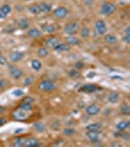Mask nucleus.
Segmentation results:
<instances>
[{"label": "nucleus", "mask_w": 130, "mask_h": 147, "mask_svg": "<svg viewBox=\"0 0 130 147\" xmlns=\"http://www.w3.org/2000/svg\"><path fill=\"white\" fill-rule=\"evenodd\" d=\"M54 50L57 51V52H64V51H68L70 50V45L68 44L67 42H60L56 47H54Z\"/></svg>", "instance_id": "dca6fc26"}, {"label": "nucleus", "mask_w": 130, "mask_h": 147, "mask_svg": "<svg viewBox=\"0 0 130 147\" xmlns=\"http://www.w3.org/2000/svg\"><path fill=\"white\" fill-rule=\"evenodd\" d=\"M28 11H29L31 14H34V15H38V14L41 13L38 4H34V5H30L29 7H28Z\"/></svg>", "instance_id": "5701e85b"}, {"label": "nucleus", "mask_w": 130, "mask_h": 147, "mask_svg": "<svg viewBox=\"0 0 130 147\" xmlns=\"http://www.w3.org/2000/svg\"><path fill=\"white\" fill-rule=\"evenodd\" d=\"M101 127H102V125H101V124H99V123H94V124L86 125L87 130H99Z\"/></svg>", "instance_id": "a878e982"}, {"label": "nucleus", "mask_w": 130, "mask_h": 147, "mask_svg": "<svg viewBox=\"0 0 130 147\" xmlns=\"http://www.w3.org/2000/svg\"><path fill=\"white\" fill-rule=\"evenodd\" d=\"M37 54H38L39 57H41V58H44V57L48 56L49 51H48V49H47V47H41V48L38 49V52H37Z\"/></svg>", "instance_id": "cd10ccee"}, {"label": "nucleus", "mask_w": 130, "mask_h": 147, "mask_svg": "<svg viewBox=\"0 0 130 147\" xmlns=\"http://www.w3.org/2000/svg\"><path fill=\"white\" fill-rule=\"evenodd\" d=\"M117 11V6L111 2H105L101 7V13L105 16H110Z\"/></svg>", "instance_id": "20e7f679"}, {"label": "nucleus", "mask_w": 130, "mask_h": 147, "mask_svg": "<svg viewBox=\"0 0 130 147\" xmlns=\"http://www.w3.org/2000/svg\"><path fill=\"white\" fill-rule=\"evenodd\" d=\"M20 131H23V129H17V130H16V134H17V132H20Z\"/></svg>", "instance_id": "a18cd8bd"}, {"label": "nucleus", "mask_w": 130, "mask_h": 147, "mask_svg": "<svg viewBox=\"0 0 130 147\" xmlns=\"http://www.w3.org/2000/svg\"><path fill=\"white\" fill-rule=\"evenodd\" d=\"M60 42H61V40L59 37L52 36V37H49V38L46 39L45 45L47 47H50V48H54V47H56L59 43H60Z\"/></svg>", "instance_id": "f8f14e48"}, {"label": "nucleus", "mask_w": 130, "mask_h": 147, "mask_svg": "<svg viewBox=\"0 0 130 147\" xmlns=\"http://www.w3.org/2000/svg\"><path fill=\"white\" fill-rule=\"evenodd\" d=\"M4 111H5V108L2 107V106H0V114H2V113L4 112Z\"/></svg>", "instance_id": "c03bdc74"}, {"label": "nucleus", "mask_w": 130, "mask_h": 147, "mask_svg": "<svg viewBox=\"0 0 130 147\" xmlns=\"http://www.w3.org/2000/svg\"><path fill=\"white\" fill-rule=\"evenodd\" d=\"M7 15H5V14L2 12V10L0 9V20H4V19H6Z\"/></svg>", "instance_id": "79ce46f5"}, {"label": "nucleus", "mask_w": 130, "mask_h": 147, "mask_svg": "<svg viewBox=\"0 0 130 147\" xmlns=\"http://www.w3.org/2000/svg\"><path fill=\"white\" fill-rule=\"evenodd\" d=\"M27 1H28V0H27Z\"/></svg>", "instance_id": "49530a36"}, {"label": "nucleus", "mask_w": 130, "mask_h": 147, "mask_svg": "<svg viewBox=\"0 0 130 147\" xmlns=\"http://www.w3.org/2000/svg\"><path fill=\"white\" fill-rule=\"evenodd\" d=\"M17 25H18L19 28H21V30H27V28H29V26H30V23H29V21H28L27 19L21 18V19H19V20H18Z\"/></svg>", "instance_id": "ddd939ff"}, {"label": "nucleus", "mask_w": 130, "mask_h": 147, "mask_svg": "<svg viewBox=\"0 0 130 147\" xmlns=\"http://www.w3.org/2000/svg\"><path fill=\"white\" fill-rule=\"evenodd\" d=\"M34 129L37 130V131L41 132V131H44L46 129L45 127V124H43V123H35L34 124Z\"/></svg>", "instance_id": "c756f323"}, {"label": "nucleus", "mask_w": 130, "mask_h": 147, "mask_svg": "<svg viewBox=\"0 0 130 147\" xmlns=\"http://www.w3.org/2000/svg\"><path fill=\"white\" fill-rule=\"evenodd\" d=\"M120 113L122 115H125V116H129L130 115V107L127 104H123V105L120 107Z\"/></svg>", "instance_id": "c85d7f7f"}, {"label": "nucleus", "mask_w": 130, "mask_h": 147, "mask_svg": "<svg viewBox=\"0 0 130 147\" xmlns=\"http://www.w3.org/2000/svg\"><path fill=\"white\" fill-rule=\"evenodd\" d=\"M41 145L40 141L38 139L34 138V137H30V138H27L25 140V143H23V146L25 147H38Z\"/></svg>", "instance_id": "9b49d317"}, {"label": "nucleus", "mask_w": 130, "mask_h": 147, "mask_svg": "<svg viewBox=\"0 0 130 147\" xmlns=\"http://www.w3.org/2000/svg\"><path fill=\"white\" fill-rule=\"evenodd\" d=\"M53 14H54V16H55L56 18L64 19V18L67 17V15H68V9L66 8V7L59 6L53 11Z\"/></svg>", "instance_id": "0eeeda50"}, {"label": "nucleus", "mask_w": 130, "mask_h": 147, "mask_svg": "<svg viewBox=\"0 0 130 147\" xmlns=\"http://www.w3.org/2000/svg\"><path fill=\"white\" fill-rule=\"evenodd\" d=\"M0 9L2 10V12H3L5 15L8 16L9 14L11 13V11H12V8H11V6L10 5H8V4H4V5H2L1 7H0Z\"/></svg>", "instance_id": "7c9ffc66"}, {"label": "nucleus", "mask_w": 130, "mask_h": 147, "mask_svg": "<svg viewBox=\"0 0 130 147\" xmlns=\"http://www.w3.org/2000/svg\"><path fill=\"white\" fill-rule=\"evenodd\" d=\"M87 6H92L95 2V0H82Z\"/></svg>", "instance_id": "58836bf2"}, {"label": "nucleus", "mask_w": 130, "mask_h": 147, "mask_svg": "<svg viewBox=\"0 0 130 147\" xmlns=\"http://www.w3.org/2000/svg\"><path fill=\"white\" fill-rule=\"evenodd\" d=\"M122 40H123L125 43H129L130 42V34H125L123 36V38H122Z\"/></svg>", "instance_id": "ea45409f"}, {"label": "nucleus", "mask_w": 130, "mask_h": 147, "mask_svg": "<svg viewBox=\"0 0 130 147\" xmlns=\"http://www.w3.org/2000/svg\"><path fill=\"white\" fill-rule=\"evenodd\" d=\"M79 30V24L77 22H70L64 28V32L68 35H74L78 32Z\"/></svg>", "instance_id": "f03ea898"}, {"label": "nucleus", "mask_w": 130, "mask_h": 147, "mask_svg": "<svg viewBox=\"0 0 130 147\" xmlns=\"http://www.w3.org/2000/svg\"><path fill=\"white\" fill-rule=\"evenodd\" d=\"M7 85H8V80H4V79H0V89L5 88Z\"/></svg>", "instance_id": "c9c22d12"}, {"label": "nucleus", "mask_w": 130, "mask_h": 147, "mask_svg": "<svg viewBox=\"0 0 130 147\" xmlns=\"http://www.w3.org/2000/svg\"><path fill=\"white\" fill-rule=\"evenodd\" d=\"M105 42H107L109 44H115L117 41H119V39H117V37L115 36V34H107L105 36Z\"/></svg>", "instance_id": "6ab92c4d"}, {"label": "nucleus", "mask_w": 130, "mask_h": 147, "mask_svg": "<svg viewBox=\"0 0 130 147\" xmlns=\"http://www.w3.org/2000/svg\"><path fill=\"white\" fill-rule=\"evenodd\" d=\"M75 69L76 70H80V69H82L84 67V63L82 62V61H78V62H76L75 63Z\"/></svg>", "instance_id": "4c0bfd02"}, {"label": "nucleus", "mask_w": 130, "mask_h": 147, "mask_svg": "<svg viewBox=\"0 0 130 147\" xmlns=\"http://www.w3.org/2000/svg\"><path fill=\"white\" fill-rule=\"evenodd\" d=\"M12 94L16 97H21V96H23V91L21 90V89H15V90H13V92H12Z\"/></svg>", "instance_id": "f704fd0d"}, {"label": "nucleus", "mask_w": 130, "mask_h": 147, "mask_svg": "<svg viewBox=\"0 0 130 147\" xmlns=\"http://www.w3.org/2000/svg\"><path fill=\"white\" fill-rule=\"evenodd\" d=\"M9 74H10L11 77L15 80H20L23 76V71L21 70L20 68H18L17 66H13V65L9 66Z\"/></svg>", "instance_id": "423d86ee"}, {"label": "nucleus", "mask_w": 130, "mask_h": 147, "mask_svg": "<svg viewBox=\"0 0 130 147\" xmlns=\"http://www.w3.org/2000/svg\"><path fill=\"white\" fill-rule=\"evenodd\" d=\"M34 82V77H31V76H29V77H27L25 79V82H23V84L25 85V86H29L30 84Z\"/></svg>", "instance_id": "72a5a7b5"}, {"label": "nucleus", "mask_w": 130, "mask_h": 147, "mask_svg": "<svg viewBox=\"0 0 130 147\" xmlns=\"http://www.w3.org/2000/svg\"><path fill=\"white\" fill-rule=\"evenodd\" d=\"M25 57V53L23 52H21V51H14L12 52L9 56V59L12 63H17V62H20L22 61Z\"/></svg>", "instance_id": "1a4fd4ad"}, {"label": "nucleus", "mask_w": 130, "mask_h": 147, "mask_svg": "<svg viewBox=\"0 0 130 147\" xmlns=\"http://www.w3.org/2000/svg\"><path fill=\"white\" fill-rule=\"evenodd\" d=\"M7 64V58L5 56H3L2 54H0V66H4Z\"/></svg>", "instance_id": "e433bc0d"}, {"label": "nucleus", "mask_w": 130, "mask_h": 147, "mask_svg": "<svg viewBox=\"0 0 130 147\" xmlns=\"http://www.w3.org/2000/svg\"><path fill=\"white\" fill-rule=\"evenodd\" d=\"M39 87L42 91L44 92H50V91H53L56 89L57 85L54 82H52L50 80H44L40 82L39 84Z\"/></svg>", "instance_id": "7ed1b4c3"}, {"label": "nucleus", "mask_w": 130, "mask_h": 147, "mask_svg": "<svg viewBox=\"0 0 130 147\" xmlns=\"http://www.w3.org/2000/svg\"><path fill=\"white\" fill-rule=\"evenodd\" d=\"M108 100L110 103H117L119 100V92H112L108 96Z\"/></svg>", "instance_id": "412c9836"}, {"label": "nucleus", "mask_w": 130, "mask_h": 147, "mask_svg": "<svg viewBox=\"0 0 130 147\" xmlns=\"http://www.w3.org/2000/svg\"><path fill=\"white\" fill-rule=\"evenodd\" d=\"M25 138L23 137H17L13 140V145L16 146V147H21V146H23V143H25Z\"/></svg>", "instance_id": "b1692460"}, {"label": "nucleus", "mask_w": 130, "mask_h": 147, "mask_svg": "<svg viewBox=\"0 0 130 147\" xmlns=\"http://www.w3.org/2000/svg\"><path fill=\"white\" fill-rule=\"evenodd\" d=\"M100 136L101 132L99 130H88V132L86 134L87 138L89 139L91 142H99L100 141Z\"/></svg>", "instance_id": "6e6552de"}, {"label": "nucleus", "mask_w": 130, "mask_h": 147, "mask_svg": "<svg viewBox=\"0 0 130 147\" xmlns=\"http://www.w3.org/2000/svg\"><path fill=\"white\" fill-rule=\"evenodd\" d=\"M90 35V30L87 27H83L80 30V36L83 37V38H87Z\"/></svg>", "instance_id": "bb28decb"}, {"label": "nucleus", "mask_w": 130, "mask_h": 147, "mask_svg": "<svg viewBox=\"0 0 130 147\" xmlns=\"http://www.w3.org/2000/svg\"><path fill=\"white\" fill-rule=\"evenodd\" d=\"M30 113L31 111H27L25 110V109H22L21 107H19L18 109H16L13 113V117L14 119L18 120V121H23L27 120L30 117Z\"/></svg>", "instance_id": "f257e3e1"}, {"label": "nucleus", "mask_w": 130, "mask_h": 147, "mask_svg": "<svg viewBox=\"0 0 130 147\" xmlns=\"http://www.w3.org/2000/svg\"><path fill=\"white\" fill-rule=\"evenodd\" d=\"M39 8H40V11H41V13L43 12V13H49V12L52 11V5L49 3H47V2H41V3L38 4Z\"/></svg>", "instance_id": "a211bd4d"}, {"label": "nucleus", "mask_w": 130, "mask_h": 147, "mask_svg": "<svg viewBox=\"0 0 130 147\" xmlns=\"http://www.w3.org/2000/svg\"><path fill=\"white\" fill-rule=\"evenodd\" d=\"M124 32H125V34H130V27L129 26H127V27L125 28Z\"/></svg>", "instance_id": "37998d69"}, {"label": "nucleus", "mask_w": 130, "mask_h": 147, "mask_svg": "<svg viewBox=\"0 0 130 147\" xmlns=\"http://www.w3.org/2000/svg\"><path fill=\"white\" fill-rule=\"evenodd\" d=\"M42 30L47 32V34H54L56 32V28L53 25H50V24H45V25L42 26Z\"/></svg>", "instance_id": "aec40b11"}, {"label": "nucleus", "mask_w": 130, "mask_h": 147, "mask_svg": "<svg viewBox=\"0 0 130 147\" xmlns=\"http://www.w3.org/2000/svg\"><path fill=\"white\" fill-rule=\"evenodd\" d=\"M95 30H96V34L98 35H104L107 34L108 27L105 21H103V20L97 21L95 23Z\"/></svg>", "instance_id": "39448f33"}, {"label": "nucleus", "mask_w": 130, "mask_h": 147, "mask_svg": "<svg viewBox=\"0 0 130 147\" xmlns=\"http://www.w3.org/2000/svg\"><path fill=\"white\" fill-rule=\"evenodd\" d=\"M41 67H42V64L39 60L34 59V60L31 61V68L34 69V71H39L40 69H41Z\"/></svg>", "instance_id": "393cba45"}, {"label": "nucleus", "mask_w": 130, "mask_h": 147, "mask_svg": "<svg viewBox=\"0 0 130 147\" xmlns=\"http://www.w3.org/2000/svg\"><path fill=\"white\" fill-rule=\"evenodd\" d=\"M99 87L97 86L96 84H85L83 86L80 88V91H83V92H87V93H92V92L96 91Z\"/></svg>", "instance_id": "4468645a"}, {"label": "nucleus", "mask_w": 130, "mask_h": 147, "mask_svg": "<svg viewBox=\"0 0 130 147\" xmlns=\"http://www.w3.org/2000/svg\"><path fill=\"white\" fill-rule=\"evenodd\" d=\"M85 112L88 116H95L100 113V107L96 104H90L85 108Z\"/></svg>", "instance_id": "9d476101"}, {"label": "nucleus", "mask_w": 130, "mask_h": 147, "mask_svg": "<svg viewBox=\"0 0 130 147\" xmlns=\"http://www.w3.org/2000/svg\"><path fill=\"white\" fill-rule=\"evenodd\" d=\"M129 127H130V122H128V121H120L119 123L117 124V129L119 130V131H124Z\"/></svg>", "instance_id": "f3484780"}, {"label": "nucleus", "mask_w": 130, "mask_h": 147, "mask_svg": "<svg viewBox=\"0 0 130 147\" xmlns=\"http://www.w3.org/2000/svg\"><path fill=\"white\" fill-rule=\"evenodd\" d=\"M27 35L29 37H32V38H38L42 35V32L40 30L36 28H30V30H27Z\"/></svg>", "instance_id": "2eb2a0df"}, {"label": "nucleus", "mask_w": 130, "mask_h": 147, "mask_svg": "<svg viewBox=\"0 0 130 147\" xmlns=\"http://www.w3.org/2000/svg\"><path fill=\"white\" fill-rule=\"evenodd\" d=\"M67 43L70 44V45H78L79 39L74 36V35H70L68 37H67Z\"/></svg>", "instance_id": "4be33fe9"}, {"label": "nucleus", "mask_w": 130, "mask_h": 147, "mask_svg": "<svg viewBox=\"0 0 130 147\" xmlns=\"http://www.w3.org/2000/svg\"><path fill=\"white\" fill-rule=\"evenodd\" d=\"M7 123V121L4 119V118L0 117V127H2V125H4Z\"/></svg>", "instance_id": "a19ab883"}, {"label": "nucleus", "mask_w": 130, "mask_h": 147, "mask_svg": "<svg viewBox=\"0 0 130 147\" xmlns=\"http://www.w3.org/2000/svg\"><path fill=\"white\" fill-rule=\"evenodd\" d=\"M68 75H70V77L74 78V79H76V78H78L80 76V73H79V71H77V70H70V72H68Z\"/></svg>", "instance_id": "473e14b6"}, {"label": "nucleus", "mask_w": 130, "mask_h": 147, "mask_svg": "<svg viewBox=\"0 0 130 147\" xmlns=\"http://www.w3.org/2000/svg\"><path fill=\"white\" fill-rule=\"evenodd\" d=\"M63 132H64V134H65V136H74V134H75V129L68 127V129H64Z\"/></svg>", "instance_id": "2f4dec72"}]
</instances>
